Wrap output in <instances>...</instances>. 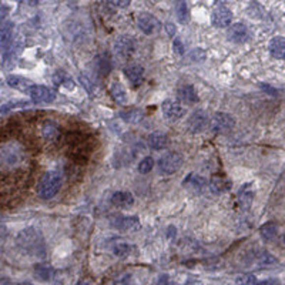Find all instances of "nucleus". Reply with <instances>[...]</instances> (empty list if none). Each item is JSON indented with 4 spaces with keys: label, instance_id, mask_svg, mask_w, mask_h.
<instances>
[{
    "label": "nucleus",
    "instance_id": "f257e3e1",
    "mask_svg": "<svg viewBox=\"0 0 285 285\" xmlns=\"http://www.w3.org/2000/svg\"><path fill=\"white\" fill-rule=\"evenodd\" d=\"M17 245L22 251L34 257L46 255V244L41 234L36 228H26L17 235Z\"/></svg>",
    "mask_w": 285,
    "mask_h": 285
},
{
    "label": "nucleus",
    "instance_id": "f03ea898",
    "mask_svg": "<svg viewBox=\"0 0 285 285\" xmlns=\"http://www.w3.org/2000/svg\"><path fill=\"white\" fill-rule=\"evenodd\" d=\"M60 189H62L60 173L56 170H50V171H46L40 178L37 186V194L43 200H50L60 191Z\"/></svg>",
    "mask_w": 285,
    "mask_h": 285
},
{
    "label": "nucleus",
    "instance_id": "7ed1b4c3",
    "mask_svg": "<svg viewBox=\"0 0 285 285\" xmlns=\"http://www.w3.org/2000/svg\"><path fill=\"white\" fill-rule=\"evenodd\" d=\"M183 161H184V158L180 153L170 151V153L164 154L163 157L158 160V170H160V173H163L165 176L174 174L183 165Z\"/></svg>",
    "mask_w": 285,
    "mask_h": 285
},
{
    "label": "nucleus",
    "instance_id": "20e7f679",
    "mask_svg": "<svg viewBox=\"0 0 285 285\" xmlns=\"http://www.w3.org/2000/svg\"><path fill=\"white\" fill-rule=\"evenodd\" d=\"M114 52L123 60L131 59L137 52L136 40L131 36H127V34L117 37V40L114 41Z\"/></svg>",
    "mask_w": 285,
    "mask_h": 285
},
{
    "label": "nucleus",
    "instance_id": "39448f33",
    "mask_svg": "<svg viewBox=\"0 0 285 285\" xmlns=\"http://www.w3.org/2000/svg\"><path fill=\"white\" fill-rule=\"evenodd\" d=\"M210 126L211 130L216 133H228L234 128L235 126V120L231 114L227 113H216L214 117L210 120Z\"/></svg>",
    "mask_w": 285,
    "mask_h": 285
},
{
    "label": "nucleus",
    "instance_id": "423d86ee",
    "mask_svg": "<svg viewBox=\"0 0 285 285\" xmlns=\"http://www.w3.org/2000/svg\"><path fill=\"white\" fill-rule=\"evenodd\" d=\"M137 26L144 34L151 36V34H156L157 32H160L161 23H160V20L154 14L141 13L137 17Z\"/></svg>",
    "mask_w": 285,
    "mask_h": 285
},
{
    "label": "nucleus",
    "instance_id": "0eeeda50",
    "mask_svg": "<svg viewBox=\"0 0 285 285\" xmlns=\"http://www.w3.org/2000/svg\"><path fill=\"white\" fill-rule=\"evenodd\" d=\"M231 22H232V12L227 6L224 4H218L214 7L213 13H211V23L216 28H230Z\"/></svg>",
    "mask_w": 285,
    "mask_h": 285
},
{
    "label": "nucleus",
    "instance_id": "6e6552de",
    "mask_svg": "<svg viewBox=\"0 0 285 285\" xmlns=\"http://www.w3.org/2000/svg\"><path fill=\"white\" fill-rule=\"evenodd\" d=\"M187 126L191 133H201L205 130L207 126H210V117L204 110H195L190 114Z\"/></svg>",
    "mask_w": 285,
    "mask_h": 285
},
{
    "label": "nucleus",
    "instance_id": "1a4fd4ad",
    "mask_svg": "<svg viewBox=\"0 0 285 285\" xmlns=\"http://www.w3.org/2000/svg\"><path fill=\"white\" fill-rule=\"evenodd\" d=\"M29 95H30L32 101H34V103H52L56 98V92L53 89L46 87V86L33 84V87L29 92Z\"/></svg>",
    "mask_w": 285,
    "mask_h": 285
},
{
    "label": "nucleus",
    "instance_id": "9d476101",
    "mask_svg": "<svg viewBox=\"0 0 285 285\" xmlns=\"http://www.w3.org/2000/svg\"><path fill=\"white\" fill-rule=\"evenodd\" d=\"M110 224L117 230L131 231L140 227V220L137 216H122V214H119V216H113L110 218Z\"/></svg>",
    "mask_w": 285,
    "mask_h": 285
},
{
    "label": "nucleus",
    "instance_id": "9b49d317",
    "mask_svg": "<svg viewBox=\"0 0 285 285\" xmlns=\"http://www.w3.org/2000/svg\"><path fill=\"white\" fill-rule=\"evenodd\" d=\"M227 37H228V40L235 43V44H243L245 41L250 40L251 33H250V29L247 28V25H244V23H234L228 28Z\"/></svg>",
    "mask_w": 285,
    "mask_h": 285
},
{
    "label": "nucleus",
    "instance_id": "f8f14e48",
    "mask_svg": "<svg viewBox=\"0 0 285 285\" xmlns=\"http://www.w3.org/2000/svg\"><path fill=\"white\" fill-rule=\"evenodd\" d=\"M161 111H163L164 117L168 120V122H177L180 120L184 114H186V110L184 107L173 100H165L161 104Z\"/></svg>",
    "mask_w": 285,
    "mask_h": 285
},
{
    "label": "nucleus",
    "instance_id": "ddd939ff",
    "mask_svg": "<svg viewBox=\"0 0 285 285\" xmlns=\"http://www.w3.org/2000/svg\"><path fill=\"white\" fill-rule=\"evenodd\" d=\"M255 197V186L254 183H245L241 186V189L238 190L237 194V200H238V205L243 210H248L251 207V204L254 201Z\"/></svg>",
    "mask_w": 285,
    "mask_h": 285
},
{
    "label": "nucleus",
    "instance_id": "4468645a",
    "mask_svg": "<svg viewBox=\"0 0 285 285\" xmlns=\"http://www.w3.org/2000/svg\"><path fill=\"white\" fill-rule=\"evenodd\" d=\"M124 76L133 87H138L144 82V68L140 64H130L124 68Z\"/></svg>",
    "mask_w": 285,
    "mask_h": 285
},
{
    "label": "nucleus",
    "instance_id": "2eb2a0df",
    "mask_svg": "<svg viewBox=\"0 0 285 285\" xmlns=\"http://www.w3.org/2000/svg\"><path fill=\"white\" fill-rule=\"evenodd\" d=\"M177 97H178V101L184 103V104H195L200 101V97H198L195 87L191 84H186V86L180 87L177 90Z\"/></svg>",
    "mask_w": 285,
    "mask_h": 285
},
{
    "label": "nucleus",
    "instance_id": "dca6fc26",
    "mask_svg": "<svg viewBox=\"0 0 285 285\" xmlns=\"http://www.w3.org/2000/svg\"><path fill=\"white\" fill-rule=\"evenodd\" d=\"M7 84L14 89V90H19V92H23L29 95L30 89L33 87V83L30 82L29 79L23 77V76H17V74H10L7 76Z\"/></svg>",
    "mask_w": 285,
    "mask_h": 285
},
{
    "label": "nucleus",
    "instance_id": "f3484780",
    "mask_svg": "<svg viewBox=\"0 0 285 285\" xmlns=\"http://www.w3.org/2000/svg\"><path fill=\"white\" fill-rule=\"evenodd\" d=\"M147 144L150 149L153 150H164L168 147L170 140H168V136L161 131H154L147 137Z\"/></svg>",
    "mask_w": 285,
    "mask_h": 285
},
{
    "label": "nucleus",
    "instance_id": "a211bd4d",
    "mask_svg": "<svg viewBox=\"0 0 285 285\" xmlns=\"http://www.w3.org/2000/svg\"><path fill=\"white\" fill-rule=\"evenodd\" d=\"M183 186L191 192H201L207 186V181H205V178L198 176V174H190V176L186 177Z\"/></svg>",
    "mask_w": 285,
    "mask_h": 285
},
{
    "label": "nucleus",
    "instance_id": "6ab92c4d",
    "mask_svg": "<svg viewBox=\"0 0 285 285\" xmlns=\"http://www.w3.org/2000/svg\"><path fill=\"white\" fill-rule=\"evenodd\" d=\"M13 23L12 22H3L0 25V49L4 50L10 46L13 37Z\"/></svg>",
    "mask_w": 285,
    "mask_h": 285
},
{
    "label": "nucleus",
    "instance_id": "aec40b11",
    "mask_svg": "<svg viewBox=\"0 0 285 285\" xmlns=\"http://www.w3.org/2000/svg\"><path fill=\"white\" fill-rule=\"evenodd\" d=\"M208 186H210L211 192L222 194V192H225V191H228L231 189V181L224 176H214L210 180Z\"/></svg>",
    "mask_w": 285,
    "mask_h": 285
},
{
    "label": "nucleus",
    "instance_id": "412c9836",
    "mask_svg": "<svg viewBox=\"0 0 285 285\" xmlns=\"http://www.w3.org/2000/svg\"><path fill=\"white\" fill-rule=\"evenodd\" d=\"M41 136L46 141H56L60 137V128L55 122L46 120L41 126Z\"/></svg>",
    "mask_w": 285,
    "mask_h": 285
},
{
    "label": "nucleus",
    "instance_id": "4be33fe9",
    "mask_svg": "<svg viewBox=\"0 0 285 285\" xmlns=\"http://www.w3.org/2000/svg\"><path fill=\"white\" fill-rule=\"evenodd\" d=\"M111 203L114 204L116 207L126 208V207L133 205L134 197H133V194L128 192V191H116V192L111 195Z\"/></svg>",
    "mask_w": 285,
    "mask_h": 285
},
{
    "label": "nucleus",
    "instance_id": "5701e85b",
    "mask_svg": "<svg viewBox=\"0 0 285 285\" xmlns=\"http://www.w3.org/2000/svg\"><path fill=\"white\" fill-rule=\"evenodd\" d=\"M268 50H270V55L274 57V59H284L285 56V40L284 37L281 36H277L274 37L270 41V46H268Z\"/></svg>",
    "mask_w": 285,
    "mask_h": 285
},
{
    "label": "nucleus",
    "instance_id": "b1692460",
    "mask_svg": "<svg viewBox=\"0 0 285 285\" xmlns=\"http://www.w3.org/2000/svg\"><path fill=\"white\" fill-rule=\"evenodd\" d=\"M110 93L111 97L119 103V104H127L128 103V95H127V90L126 87L123 86L122 83L114 82L110 87Z\"/></svg>",
    "mask_w": 285,
    "mask_h": 285
},
{
    "label": "nucleus",
    "instance_id": "393cba45",
    "mask_svg": "<svg viewBox=\"0 0 285 285\" xmlns=\"http://www.w3.org/2000/svg\"><path fill=\"white\" fill-rule=\"evenodd\" d=\"M33 272L34 277L40 281H50L55 275V270L49 264H36Z\"/></svg>",
    "mask_w": 285,
    "mask_h": 285
},
{
    "label": "nucleus",
    "instance_id": "a878e982",
    "mask_svg": "<svg viewBox=\"0 0 285 285\" xmlns=\"http://www.w3.org/2000/svg\"><path fill=\"white\" fill-rule=\"evenodd\" d=\"M53 82L59 87H64V89H68V90L74 89V82L71 80V77L68 74H66L64 71H57L53 76Z\"/></svg>",
    "mask_w": 285,
    "mask_h": 285
},
{
    "label": "nucleus",
    "instance_id": "bb28decb",
    "mask_svg": "<svg viewBox=\"0 0 285 285\" xmlns=\"http://www.w3.org/2000/svg\"><path fill=\"white\" fill-rule=\"evenodd\" d=\"M111 251H113V254H114V255H117V257L126 258L131 254L133 247H131L130 244H127V243L117 241V243H114V244L111 245Z\"/></svg>",
    "mask_w": 285,
    "mask_h": 285
},
{
    "label": "nucleus",
    "instance_id": "cd10ccee",
    "mask_svg": "<svg viewBox=\"0 0 285 285\" xmlns=\"http://www.w3.org/2000/svg\"><path fill=\"white\" fill-rule=\"evenodd\" d=\"M259 234H261V237L265 241H272L277 237V234H278V225L275 222H267V224H264L261 227Z\"/></svg>",
    "mask_w": 285,
    "mask_h": 285
},
{
    "label": "nucleus",
    "instance_id": "c85d7f7f",
    "mask_svg": "<svg viewBox=\"0 0 285 285\" xmlns=\"http://www.w3.org/2000/svg\"><path fill=\"white\" fill-rule=\"evenodd\" d=\"M177 19L180 20V23L187 25L190 22V9L187 6L186 1H180L177 3Z\"/></svg>",
    "mask_w": 285,
    "mask_h": 285
},
{
    "label": "nucleus",
    "instance_id": "c756f323",
    "mask_svg": "<svg viewBox=\"0 0 285 285\" xmlns=\"http://www.w3.org/2000/svg\"><path fill=\"white\" fill-rule=\"evenodd\" d=\"M122 117H123V120H126V122L137 123L143 119V113H141V110L130 109V110H127V111H123Z\"/></svg>",
    "mask_w": 285,
    "mask_h": 285
},
{
    "label": "nucleus",
    "instance_id": "7c9ffc66",
    "mask_svg": "<svg viewBox=\"0 0 285 285\" xmlns=\"http://www.w3.org/2000/svg\"><path fill=\"white\" fill-rule=\"evenodd\" d=\"M97 68H98L100 74H103V76L109 74L110 70H111V63H110V57H107V55L98 56V59H97Z\"/></svg>",
    "mask_w": 285,
    "mask_h": 285
},
{
    "label": "nucleus",
    "instance_id": "2f4dec72",
    "mask_svg": "<svg viewBox=\"0 0 285 285\" xmlns=\"http://www.w3.org/2000/svg\"><path fill=\"white\" fill-rule=\"evenodd\" d=\"M154 168V158L153 157H144L140 163H138V173L140 174H149L150 171Z\"/></svg>",
    "mask_w": 285,
    "mask_h": 285
},
{
    "label": "nucleus",
    "instance_id": "473e14b6",
    "mask_svg": "<svg viewBox=\"0 0 285 285\" xmlns=\"http://www.w3.org/2000/svg\"><path fill=\"white\" fill-rule=\"evenodd\" d=\"M255 259H257L259 265H274V264H277V259L272 257L271 254L265 253V251H259Z\"/></svg>",
    "mask_w": 285,
    "mask_h": 285
},
{
    "label": "nucleus",
    "instance_id": "72a5a7b5",
    "mask_svg": "<svg viewBox=\"0 0 285 285\" xmlns=\"http://www.w3.org/2000/svg\"><path fill=\"white\" fill-rule=\"evenodd\" d=\"M257 278L253 274H243L240 277H237L235 280V285H257Z\"/></svg>",
    "mask_w": 285,
    "mask_h": 285
},
{
    "label": "nucleus",
    "instance_id": "f704fd0d",
    "mask_svg": "<svg viewBox=\"0 0 285 285\" xmlns=\"http://www.w3.org/2000/svg\"><path fill=\"white\" fill-rule=\"evenodd\" d=\"M205 57H207V53L204 52L203 49H194L192 52H190V59L191 62H203L205 60Z\"/></svg>",
    "mask_w": 285,
    "mask_h": 285
},
{
    "label": "nucleus",
    "instance_id": "c9c22d12",
    "mask_svg": "<svg viewBox=\"0 0 285 285\" xmlns=\"http://www.w3.org/2000/svg\"><path fill=\"white\" fill-rule=\"evenodd\" d=\"M29 101H17V103H9V104H6V106H3L0 111L1 113H6V111H9V110L14 109V107H25V106H28Z\"/></svg>",
    "mask_w": 285,
    "mask_h": 285
},
{
    "label": "nucleus",
    "instance_id": "e433bc0d",
    "mask_svg": "<svg viewBox=\"0 0 285 285\" xmlns=\"http://www.w3.org/2000/svg\"><path fill=\"white\" fill-rule=\"evenodd\" d=\"M173 49H174V52H176L178 56L184 55V44H183V41L180 40V39H174V41H173Z\"/></svg>",
    "mask_w": 285,
    "mask_h": 285
},
{
    "label": "nucleus",
    "instance_id": "4c0bfd02",
    "mask_svg": "<svg viewBox=\"0 0 285 285\" xmlns=\"http://www.w3.org/2000/svg\"><path fill=\"white\" fill-rule=\"evenodd\" d=\"M164 28H165V32H167V34H168L170 37H171V36H174V34L177 33L176 25H174L173 22H165Z\"/></svg>",
    "mask_w": 285,
    "mask_h": 285
},
{
    "label": "nucleus",
    "instance_id": "58836bf2",
    "mask_svg": "<svg viewBox=\"0 0 285 285\" xmlns=\"http://www.w3.org/2000/svg\"><path fill=\"white\" fill-rule=\"evenodd\" d=\"M259 89L261 90H264L265 93H268V95H278V90L277 89H274V87H271V86H268V84H259Z\"/></svg>",
    "mask_w": 285,
    "mask_h": 285
},
{
    "label": "nucleus",
    "instance_id": "ea45409f",
    "mask_svg": "<svg viewBox=\"0 0 285 285\" xmlns=\"http://www.w3.org/2000/svg\"><path fill=\"white\" fill-rule=\"evenodd\" d=\"M107 6H110V7H127V6H130V1H109Z\"/></svg>",
    "mask_w": 285,
    "mask_h": 285
},
{
    "label": "nucleus",
    "instance_id": "a19ab883",
    "mask_svg": "<svg viewBox=\"0 0 285 285\" xmlns=\"http://www.w3.org/2000/svg\"><path fill=\"white\" fill-rule=\"evenodd\" d=\"M7 12H9V9L3 3H0V20H4V17L7 16Z\"/></svg>",
    "mask_w": 285,
    "mask_h": 285
},
{
    "label": "nucleus",
    "instance_id": "79ce46f5",
    "mask_svg": "<svg viewBox=\"0 0 285 285\" xmlns=\"http://www.w3.org/2000/svg\"><path fill=\"white\" fill-rule=\"evenodd\" d=\"M186 285H203V283L200 280H189Z\"/></svg>",
    "mask_w": 285,
    "mask_h": 285
},
{
    "label": "nucleus",
    "instance_id": "37998d69",
    "mask_svg": "<svg viewBox=\"0 0 285 285\" xmlns=\"http://www.w3.org/2000/svg\"><path fill=\"white\" fill-rule=\"evenodd\" d=\"M76 285H92V283L90 281H79Z\"/></svg>",
    "mask_w": 285,
    "mask_h": 285
},
{
    "label": "nucleus",
    "instance_id": "c03bdc74",
    "mask_svg": "<svg viewBox=\"0 0 285 285\" xmlns=\"http://www.w3.org/2000/svg\"><path fill=\"white\" fill-rule=\"evenodd\" d=\"M0 285H9V281L4 278H0Z\"/></svg>",
    "mask_w": 285,
    "mask_h": 285
},
{
    "label": "nucleus",
    "instance_id": "a18cd8bd",
    "mask_svg": "<svg viewBox=\"0 0 285 285\" xmlns=\"http://www.w3.org/2000/svg\"><path fill=\"white\" fill-rule=\"evenodd\" d=\"M19 285H30L29 283H22V284H19Z\"/></svg>",
    "mask_w": 285,
    "mask_h": 285
}]
</instances>
